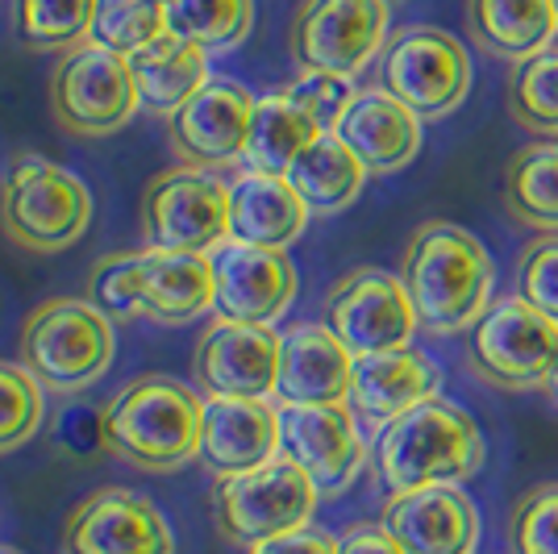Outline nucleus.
I'll return each instance as SVG.
<instances>
[{
  "label": "nucleus",
  "instance_id": "f257e3e1",
  "mask_svg": "<svg viewBox=\"0 0 558 554\" xmlns=\"http://www.w3.org/2000/svg\"><path fill=\"white\" fill-rule=\"evenodd\" d=\"M400 279H404V292L413 301L421 329L454 334L488 313L496 263L471 230L454 221H429L413 233Z\"/></svg>",
  "mask_w": 558,
  "mask_h": 554
},
{
  "label": "nucleus",
  "instance_id": "f03ea898",
  "mask_svg": "<svg viewBox=\"0 0 558 554\" xmlns=\"http://www.w3.org/2000/svg\"><path fill=\"white\" fill-rule=\"evenodd\" d=\"M488 446L463 405L429 396L388 421L375 438V467L392 492L434 484H466L484 471Z\"/></svg>",
  "mask_w": 558,
  "mask_h": 554
},
{
  "label": "nucleus",
  "instance_id": "7ed1b4c3",
  "mask_svg": "<svg viewBox=\"0 0 558 554\" xmlns=\"http://www.w3.org/2000/svg\"><path fill=\"white\" fill-rule=\"evenodd\" d=\"M205 400L171 375H142L105 409V446L146 471H175L201 455Z\"/></svg>",
  "mask_w": 558,
  "mask_h": 554
},
{
  "label": "nucleus",
  "instance_id": "20e7f679",
  "mask_svg": "<svg viewBox=\"0 0 558 554\" xmlns=\"http://www.w3.org/2000/svg\"><path fill=\"white\" fill-rule=\"evenodd\" d=\"M113 325L93 301L38 304L22 329V368L54 393L93 388L113 363Z\"/></svg>",
  "mask_w": 558,
  "mask_h": 554
},
{
  "label": "nucleus",
  "instance_id": "39448f33",
  "mask_svg": "<svg viewBox=\"0 0 558 554\" xmlns=\"http://www.w3.org/2000/svg\"><path fill=\"white\" fill-rule=\"evenodd\" d=\"M317 484L304 475L292 459L258 462L251 471L221 475L213 487V521L233 546H258L267 538L292 533L313 521L317 508Z\"/></svg>",
  "mask_w": 558,
  "mask_h": 554
},
{
  "label": "nucleus",
  "instance_id": "423d86ee",
  "mask_svg": "<svg viewBox=\"0 0 558 554\" xmlns=\"http://www.w3.org/2000/svg\"><path fill=\"white\" fill-rule=\"evenodd\" d=\"M93 217V196L80 176H71L54 162L25 155L0 192V226L25 251H68L80 242Z\"/></svg>",
  "mask_w": 558,
  "mask_h": 554
},
{
  "label": "nucleus",
  "instance_id": "0eeeda50",
  "mask_svg": "<svg viewBox=\"0 0 558 554\" xmlns=\"http://www.w3.org/2000/svg\"><path fill=\"white\" fill-rule=\"evenodd\" d=\"M471 368L500 393L546 388L558 363V322L537 313L525 297H505L471 325Z\"/></svg>",
  "mask_w": 558,
  "mask_h": 554
},
{
  "label": "nucleus",
  "instance_id": "6e6552de",
  "mask_svg": "<svg viewBox=\"0 0 558 554\" xmlns=\"http://www.w3.org/2000/svg\"><path fill=\"white\" fill-rule=\"evenodd\" d=\"M379 84L421 121H438L454 113L471 93V55L438 25H409L384 50Z\"/></svg>",
  "mask_w": 558,
  "mask_h": 554
},
{
  "label": "nucleus",
  "instance_id": "1a4fd4ad",
  "mask_svg": "<svg viewBox=\"0 0 558 554\" xmlns=\"http://www.w3.org/2000/svg\"><path fill=\"white\" fill-rule=\"evenodd\" d=\"M142 230L155 251H217L230 238V184L201 167L163 171L146 188Z\"/></svg>",
  "mask_w": 558,
  "mask_h": 554
},
{
  "label": "nucleus",
  "instance_id": "9d476101",
  "mask_svg": "<svg viewBox=\"0 0 558 554\" xmlns=\"http://www.w3.org/2000/svg\"><path fill=\"white\" fill-rule=\"evenodd\" d=\"M138 105L130 59L93 43L71 50L50 80V109L71 134H113Z\"/></svg>",
  "mask_w": 558,
  "mask_h": 554
},
{
  "label": "nucleus",
  "instance_id": "9b49d317",
  "mask_svg": "<svg viewBox=\"0 0 558 554\" xmlns=\"http://www.w3.org/2000/svg\"><path fill=\"white\" fill-rule=\"evenodd\" d=\"M326 325L359 359L409 347L417 334V313L404 292V279L379 267H359L329 288Z\"/></svg>",
  "mask_w": 558,
  "mask_h": 554
},
{
  "label": "nucleus",
  "instance_id": "f8f14e48",
  "mask_svg": "<svg viewBox=\"0 0 558 554\" xmlns=\"http://www.w3.org/2000/svg\"><path fill=\"white\" fill-rule=\"evenodd\" d=\"M384 0H304L292 22V55L301 71L359 75L372 63L388 34Z\"/></svg>",
  "mask_w": 558,
  "mask_h": 554
},
{
  "label": "nucleus",
  "instance_id": "ddd939ff",
  "mask_svg": "<svg viewBox=\"0 0 558 554\" xmlns=\"http://www.w3.org/2000/svg\"><path fill=\"white\" fill-rule=\"evenodd\" d=\"M350 405H283L279 409V455L292 459L322 496H338L363 471L367 446L359 438Z\"/></svg>",
  "mask_w": 558,
  "mask_h": 554
},
{
  "label": "nucleus",
  "instance_id": "4468645a",
  "mask_svg": "<svg viewBox=\"0 0 558 554\" xmlns=\"http://www.w3.org/2000/svg\"><path fill=\"white\" fill-rule=\"evenodd\" d=\"M209 263L217 279L213 313L221 322L271 325L296 301V267L283 251L226 238L209 251Z\"/></svg>",
  "mask_w": 558,
  "mask_h": 554
},
{
  "label": "nucleus",
  "instance_id": "2eb2a0df",
  "mask_svg": "<svg viewBox=\"0 0 558 554\" xmlns=\"http://www.w3.org/2000/svg\"><path fill=\"white\" fill-rule=\"evenodd\" d=\"M68 554H175L163 513L138 492L100 487L68 517Z\"/></svg>",
  "mask_w": 558,
  "mask_h": 554
},
{
  "label": "nucleus",
  "instance_id": "dca6fc26",
  "mask_svg": "<svg viewBox=\"0 0 558 554\" xmlns=\"http://www.w3.org/2000/svg\"><path fill=\"white\" fill-rule=\"evenodd\" d=\"M196 384L209 396H276L279 380V338L271 325L217 322L201 334L192 354Z\"/></svg>",
  "mask_w": 558,
  "mask_h": 554
},
{
  "label": "nucleus",
  "instance_id": "f3484780",
  "mask_svg": "<svg viewBox=\"0 0 558 554\" xmlns=\"http://www.w3.org/2000/svg\"><path fill=\"white\" fill-rule=\"evenodd\" d=\"M379 526L404 546V554H475L480 508L459 484L392 492Z\"/></svg>",
  "mask_w": 558,
  "mask_h": 554
},
{
  "label": "nucleus",
  "instance_id": "a211bd4d",
  "mask_svg": "<svg viewBox=\"0 0 558 554\" xmlns=\"http://www.w3.org/2000/svg\"><path fill=\"white\" fill-rule=\"evenodd\" d=\"M251 117H255V96L233 80H205L184 105L171 113V142L180 155L201 167L233 162L246 155L251 138Z\"/></svg>",
  "mask_w": 558,
  "mask_h": 554
},
{
  "label": "nucleus",
  "instance_id": "6ab92c4d",
  "mask_svg": "<svg viewBox=\"0 0 558 554\" xmlns=\"http://www.w3.org/2000/svg\"><path fill=\"white\" fill-rule=\"evenodd\" d=\"M354 354L326 322L292 325L279 338L276 396L283 405H347Z\"/></svg>",
  "mask_w": 558,
  "mask_h": 554
},
{
  "label": "nucleus",
  "instance_id": "aec40b11",
  "mask_svg": "<svg viewBox=\"0 0 558 554\" xmlns=\"http://www.w3.org/2000/svg\"><path fill=\"white\" fill-rule=\"evenodd\" d=\"M438 388H442L438 368L413 347H400V350H384V354H359L354 359L347 405L359 421L384 430L388 421L409 413L413 405L438 396Z\"/></svg>",
  "mask_w": 558,
  "mask_h": 554
},
{
  "label": "nucleus",
  "instance_id": "412c9836",
  "mask_svg": "<svg viewBox=\"0 0 558 554\" xmlns=\"http://www.w3.org/2000/svg\"><path fill=\"white\" fill-rule=\"evenodd\" d=\"M279 455V413L251 396H209L196 459L213 475H238Z\"/></svg>",
  "mask_w": 558,
  "mask_h": 554
},
{
  "label": "nucleus",
  "instance_id": "4be33fe9",
  "mask_svg": "<svg viewBox=\"0 0 558 554\" xmlns=\"http://www.w3.org/2000/svg\"><path fill=\"white\" fill-rule=\"evenodd\" d=\"M333 134L359 155L367 171L388 176L417 159L421 117L404 100H396L388 88H367V93H354L347 113L338 117Z\"/></svg>",
  "mask_w": 558,
  "mask_h": 554
},
{
  "label": "nucleus",
  "instance_id": "5701e85b",
  "mask_svg": "<svg viewBox=\"0 0 558 554\" xmlns=\"http://www.w3.org/2000/svg\"><path fill=\"white\" fill-rule=\"evenodd\" d=\"M308 205L301 192L288 184V176L242 171L230 184V238L251 246L288 251L304 233Z\"/></svg>",
  "mask_w": 558,
  "mask_h": 554
},
{
  "label": "nucleus",
  "instance_id": "b1692460",
  "mask_svg": "<svg viewBox=\"0 0 558 554\" xmlns=\"http://www.w3.org/2000/svg\"><path fill=\"white\" fill-rule=\"evenodd\" d=\"M142 272V317L159 325H180L192 322L213 309V279L209 254L192 251H142L138 254Z\"/></svg>",
  "mask_w": 558,
  "mask_h": 554
},
{
  "label": "nucleus",
  "instance_id": "393cba45",
  "mask_svg": "<svg viewBox=\"0 0 558 554\" xmlns=\"http://www.w3.org/2000/svg\"><path fill=\"white\" fill-rule=\"evenodd\" d=\"M466 25H471V38L488 55L525 63L546 47H555L558 4L555 0H466Z\"/></svg>",
  "mask_w": 558,
  "mask_h": 554
},
{
  "label": "nucleus",
  "instance_id": "a878e982",
  "mask_svg": "<svg viewBox=\"0 0 558 554\" xmlns=\"http://www.w3.org/2000/svg\"><path fill=\"white\" fill-rule=\"evenodd\" d=\"M130 71H134V88H138L142 105L171 117L209 80V55L167 29L155 43L130 55Z\"/></svg>",
  "mask_w": 558,
  "mask_h": 554
},
{
  "label": "nucleus",
  "instance_id": "bb28decb",
  "mask_svg": "<svg viewBox=\"0 0 558 554\" xmlns=\"http://www.w3.org/2000/svg\"><path fill=\"white\" fill-rule=\"evenodd\" d=\"M326 130L304 113L301 105L288 93H271L255 100V117H251V138H246V171H263V176H288L292 162L304 155V146L322 138Z\"/></svg>",
  "mask_w": 558,
  "mask_h": 554
},
{
  "label": "nucleus",
  "instance_id": "cd10ccee",
  "mask_svg": "<svg viewBox=\"0 0 558 554\" xmlns=\"http://www.w3.org/2000/svg\"><path fill=\"white\" fill-rule=\"evenodd\" d=\"M367 180V167L359 162V155L333 130L322 134L313 146H304V155L292 162L288 184L301 192V201L308 213H338L347 208Z\"/></svg>",
  "mask_w": 558,
  "mask_h": 554
},
{
  "label": "nucleus",
  "instance_id": "c85d7f7f",
  "mask_svg": "<svg viewBox=\"0 0 558 554\" xmlns=\"http://www.w3.org/2000/svg\"><path fill=\"white\" fill-rule=\"evenodd\" d=\"M505 205L534 230H558V142H534L505 171Z\"/></svg>",
  "mask_w": 558,
  "mask_h": 554
},
{
  "label": "nucleus",
  "instance_id": "c756f323",
  "mask_svg": "<svg viewBox=\"0 0 558 554\" xmlns=\"http://www.w3.org/2000/svg\"><path fill=\"white\" fill-rule=\"evenodd\" d=\"M255 25V0H167V29L205 55L246 43Z\"/></svg>",
  "mask_w": 558,
  "mask_h": 554
},
{
  "label": "nucleus",
  "instance_id": "7c9ffc66",
  "mask_svg": "<svg viewBox=\"0 0 558 554\" xmlns=\"http://www.w3.org/2000/svg\"><path fill=\"white\" fill-rule=\"evenodd\" d=\"M96 0H17L13 29L17 43L29 50H63L80 47L93 29Z\"/></svg>",
  "mask_w": 558,
  "mask_h": 554
},
{
  "label": "nucleus",
  "instance_id": "2f4dec72",
  "mask_svg": "<svg viewBox=\"0 0 558 554\" xmlns=\"http://www.w3.org/2000/svg\"><path fill=\"white\" fill-rule=\"evenodd\" d=\"M167 34V0H96L88 43L113 55H134Z\"/></svg>",
  "mask_w": 558,
  "mask_h": 554
},
{
  "label": "nucleus",
  "instance_id": "473e14b6",
  "mask_svg": "<svg viewBox=\"0 0 558 554\" xmlns=\"http://www.w3.org/2000/svg\"><path fill=\"white\" fill-rule=\"evenodd\" d=\"M509 109L525 130L558 134V47L517 63L509 80Z\"/></svg>",
  "mask_w": 558,
  "mask_h": 554
},
{
  "label": "nucleus",
  "instance_id": "72a5a7b5",
  "mask_svg": "<svg viewBox=\"0 0 558 554\" xmlns=\"http://www.w3.org/2000/svg\"><path fill=\"white\" fill-rule=\"evenodd\" d=\"M43 421V393L25 368L0 363V455L17 450L38 434Z\"/></svg>",
  "mask_w": 558,
  "mask_h": 554
},
{
  "label": "nucleus",
  "instance_id": "f704fd0d",
  "mask_svg": "<svg viewBox=\"0 0 558 554\" xmlns=\"http://www.w3.org/2000/svg\"><path fill=\"white\" fill-rule=\"evenodd\" d=\"M509 554H558V484H537L517 501Z\"/></svg>",
  "mask_w": 558,
  "mask_h": 554
},
{
  "label": "nucleus",
  "instance_id": "c9c22d12",
  "mask_svg": "<svg viewBox=\"0 0 558 554\" xmlns=\"http://www.w3.org/2000/svg\"><path fill=\"white\" fill-rule=\"evenodd\" d=\"M88 297H93V304L109 322L142 317L138 254H109V258H100L93 279H88Z\"/></svg>",
  "mask_w": 558,
  "mask_h": 554
},
{
  "label": "nucleus",
  "instance_id": "e433bc0d",
  "mask_svg": "<svg viewBox=\"0 0 558 554\" xmlns=\"http://www.w3.org/2000/svg\"><path fill=\"white\" fill-rule=\"evenodd\" d=\"M517 288H521L517 297H525L537 313L558 322V233H546V238L530 242V251L521 258Z\"/></svg>",
  "mask_w": 558,
  "mask_h": 554
},
{
  "label": "nucleus",
  "instance_id": "4c0bfd02",
  "mask_svg": "<svg viewBox=\"0 0 558 554\" xmlns=\"http://www.w3.org/2000/svg\"><path fill=\"white\" fill-rule=\"evenodd\" d=\"M288 96L329 134V130L338 125V117L347 113V105L354 100V88H350L347 75H333V71H304L301 80L288 88Z\"/></svg>",
  "mask_w": 558,
  "mask_h": 554
},
{
  "label": "nucleus",
  "instance_id": "58836bf2",
  "mask_svg": "<svg viewBox=\"0 0 558 554\" xmlns=\"http://www.w3.org/2000/svg\"><path fill=\"white\" fill-rule=\"evenodd\" d=\"M59 446H68L71 455H88L96 446H105V413H93L88 405L80 409H63L59 425H54Z\"/></svg>",
  "mask_w": 558,
  "mask_h": 554
},
{
  "label": "nucleus",
  "instance_id": "ea45409f",
  "mask_svg": "<svg viewBox=\"0 0 558 554\" xmlns=\"http://www.w3.org/2000/svg\"><path fill=\"white\" fill-rule=\"evenodd\" d=\"M246 554H338V538L313 530V526H301V530L258 542V546H251Z\"/></svg>",
  "mask_w": 558,
  "mask_h": 554
},
{
  "label": "nucleus",
  "instance_id": "a19ab883",
  "mask_svg": "<svg viewBox=\"0 0 558 554\" xmlns=\"http://www.w3.org/2000/svg\"><path fill=\"white\" fill-rule=\"evenodd\" d=\"M338 554H404V546L384 526H359L338 538Z\"/></svg>",
  "mask_w": 558,
  "mask_h": 554
},
{
  "label": "nucleus",
  "instance_id": "79ce46f5",
  "mask_svg": "<svg viewBox=\"0 0 558 554\" xmlns=\"http://www.w3.org/2000/svg\"><path fill=\"white\" fill-rule=\"evenodd\" d=\"M546 396L558 405V363H555V371H550V380H546Z\"/></svg>",
  "mask_w": 558,
  "mask_h": 554
},
{
  "label": "nucleus",
  "instance_id": "37998d69",
  "mask_svg": "<svg viewBox=\"0 0 558 554\" xmlns=\"http://www.w3.org/2000/svg\"><path fill=\"white\" fill-rule=\"evenodd\" d=\"M0 554H22V551H13V546H0Z\"/></svg>",
  "mask_w": 558,
  "mask_h": 554
},
{
  "label": "nucleus",
  "instance_id": "c03bdc74",
  "mask_svg": "<svg viewBox=\"0 0 558 554\" xmlns=\"http://www.w3.org/2000/svg\"><path fill=\"white\" fill-rule=\"evenodd\" d=\"M384 4H400V0H384Z\"/></svg>",
  "mask_w": 558,
  "mask_h": 554
},
{
  "label": "nucleus",
  "instance_id": "a18cd8bd",
  "mask_svg": "<svg viewBox=\"0 0 558 554\" xmlns=\"http://www.w3.org/2000/svg\"><path fill=\"white\" fill-rule=\"evenodd\" d=\"M555 4H558V0H555Z\"/></svg>",
  "mask_w": 558,
  "mask_h": 554
}]
</instances>
